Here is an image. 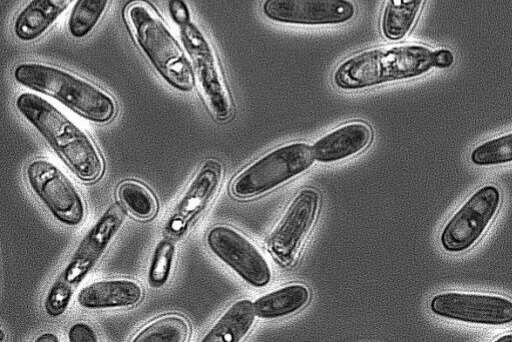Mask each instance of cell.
Segmentation results:
<instances>
[{
	"label": "cell",
	"instance_id": "6da1fadb",
	"mask_svg": "<svg viewBox=\"0 0 512 342\" xmlns=\"http://www.w3.org/2000/svg\"><path fill=\"white\" fill-rule=\"evenodd\" d=\"M15 106L80 180L94 182L102 177L105 163L96 144L59 108L29 91L17 96Z\"/></svg>",
	"mask_w": 512,
	"mask_h": 342
},
{
	"label": "cell",
	"instance_id": "7a4b0ae2",
	"mask_svg": "<svg viewBox=\"0 0 512 342\" xmlns=\"http://www.w3.org/2000/svg\"><path fill=\"white\" fill-rule=\"evenodd\" d=\"M432 51L418 43L366 49L340 62L332 74V81L340 90L356 91L416 78L434 67Z\"/></svg>",
	"mask_w": 512,
	"mask_h": 342
},
{
	"label": "cell",
	"instance_id": "3957f363",
	"mask_svg": "<svg viewBox=\"0 0 512 342\" xmlns=\"http://www.w3.org/2000/svg\"><path fill=\"white\" fill-rule=\"evenodd\" d=\"M16 82L50 96L93 122L107 123L116 114L114 98L91 81L58 66L27 61L15 66Z\"/></svg>",
	"mask_w": 512,
	"mask_h": 342
},
{
	"label": "cell",
	"instance_id": "277c9868",
	"mask_svg": "<svg viewBox=\"0 0 512 342\" xmlns=\"http://www.w3.org/2000/svg\"><path fill=\"white\" fill-rule=\"evenodd\" d=\"M123 16L131 34L158 74L173 88L189 92L195 86L190 59L155 8L133 0Z\"/></svg>",
	"mask_w": 512,
	"mask_h": 342
},
{
	"label": "cell",
	"instance_id": "5b68a950",
	"mask_svg": "<svg viewBox=\"0 0 512 342\" xmlns=\"http://www.w3.org/2000/svg\"><path fill=\"white\" fill-rule=\"evenodd\" d=\"M305 142L280 145L249 164L231 183V194L240 199L263 195L307 171L314 163Z\"/></svg>",
	"mask_w": 512,
	"mask_h": 342
},
{
	"label": "cell",
	"instance_id": "8992f818",
	"mask_svg": "<svg viewBox=\"0 0 512 342\" xmlns=\"http://www.w3.org/2000/svg\"><path fill=\"white\" fill-rule=\"evenodd\" d=\"M180 38L207 109L216 120L227 121L233 102L212 44L193 22L180 27Z\"/></svg>",
	"mask_w": 512,
	"mask_h": 342
},
{
	"label": "cell",
	"instance_id": "52a82bcc",
	"mask_svg": "<svg viewBox=\"0 0 512 342\" xmlns=\"http://www.w3.org/2000/svg\"><path fill=\"white\" fill-rule=\"evenodd\" d=\"M27 183L34 194L60 223L80 224L86 215L83 197L73 181L45 158L31 160L25 168Z\"/></svg>",
	"mask_w": 512,
	"mask_h": 342
},
{
	"label": "cell",
	"instance_id": "ba28073f",
	"mask_svg": "<svg viewBox=\"0 0 512 342\" xmlns=\"http://www.w3.org/2000/svg\"><path fill=\"white\" fill-rule=\"evenodd\" d=\"M501 192L493 184L477 189L446 222L440 244L449 253L472 248L482 237L501 205Z\"/></svg>",
	"mask_w": 512,
	"mask_h": 342
},
{
	"label": "cell",
	"instance_id": "9c48e42d",
	"mask_svg": "<svg viewBox=\"0 0 512 342\" xmlns=\"http://www.w3.org/2000/svg\"><path fill=\"white\" fill-rule=\"evenodd\" d=\"M320 203L319 192L310 187L299 190L290 201L267 240L271 254L281 265L295 263L317 219Z\"/></svg>",
	"mask_w": 512,
	"mask_h": 342
},
{
	"label": "cell",
	"instance_id": "30bf717a",
	"mask_svg": "<svg viewBox=\"0 0 512 342\" xmlns=\"http://www.w3.org/2000/svg\"><path fill=\"white\" fill-rule=\"evenodd\" d=\"M210 251L242 280L254 287L271 281V267L259 248L242 232L227 224L213 226L206 235Z\"/></svg>",
	"mask_w": 512,
	"mask_h": 342
},
{
	"label": "cell",
	"instance_id": "8fae6325",
	"mask_svg": "<svg viewBox=\"0 0 512 342\" xmlns=\"http://www.w3.org/2000/svg\"><path fill=\"white\" fill-rule=\"evenodd\" d=\"M437 316L471 324L501 326L512 323V300L487 293L445 291L432 297Z\"/></svg>",
	"mask_w": 512,
	"mask_h": 342
},
{
	"label": "cell",
	"instance_id": "7c38bea8",
	"mask_svg": "<svg viewBox=\"0 0 512 342\" xmlns=\"http://www.w3.org/2000/svg\"><path fill=\"white\" fill-rule=\"evenodd\" d=\"M263 15L274 22L293 25H340L357 12L352 0H263Z\"/></svg>",
	"mask_w": 512,
	"mask_h": 342
},
{
	"label": "cell",
	"instance_id": "4fadbf2b",
	"mask_svg": "<svg viewBox=\"0 0 512 342\" xmlns=\"http://www.w3.org/2000/svg\"><path fill=\"white\" fill-rule=\"evenodd\" d=\"M223 174L220 161L207 159L202 163L167 221L170 234L179 236L191 227L217 193Z\"/></svg>",
	"mask_w": 512,
	"mask_h": 342
},
{
	"label": "cell",
	"instance_id": "5bb4252c",
	"mask_svg": "<svg viewBox=\"0 0 512 342\" xmlns=\"http://www.w3.org/2000/svg\"><path fill=\"white\" fill-rule=\"evenodd\" d=\"M123 205L112 203L93 224L79 243L63 270L62 278L77 285L96 265L124 220Z\"/></svg>",
	"mask_w": 512,
	"mask_h": 342
},
{
	"label": "cell",
	"instance_id": "9a60e30c",
	"mask_svg": "<svg viewBox=\"0 0 512 342\" xmlns=\"http://www.w3.org/2000/svg\"><path fill=\"white\" fill-rule=\"evenodd\" d=\"M372 136V129L366 122L350 121L324 134L311 145V149L316 161L333 163L365 150Z\"/></svg>",
	"mask_w": 512,
	"mask_h": 342
},
{
	"label": "cell",
	"instance_id": "2e32d148",
	"mask_svg": "<svg viewBox=\"0 0 512 342\" xmlns=\"http://www.w3.org/2000/svg\"><path fill=\"white\" fill-rule=\"evenodd\" d=\"M144 291L133 279L115 278L90 283L78 294V303L87 309L133 306L141 301Z\"/></svg>",
	"mask_w": 512,
	"mask_h": 342
},
{
	"label": "cell",
	"instance_id": "e0dca14e",
	"mask_svg": "<svg viewBox=\"0 0 512 342\" xmlns=\"http://www.w3.org/2000/svg\"><path fill=\"white\" fill-rule=\"evenodd\" d=\"M74 0H29L15 17L13 32L22 42L45 35Z\"/></svg>",
	"mask_w": 512,
	"mask_h": 342
},
{
	"label": "cell",
	"instance_id": "ac0fdd59",
	"mask_svg": "<svg viewBox=\"0 0 512 342\" xmlns=\"http://www.w3.org/2000/svg\"><path fill=\"white\" fill-rule=\"evenodd\" d=\"M255 315L254 303L251 300H237L221 314L201 341L239 342L250 331Z\"/></svg>",
	"mask_w": 512,
	"mask_h": 342
},
{
	"label": "cell",
	"instance_id": "d6986e66",
	"mask_svg": "<svg viewBox=\"0 0 512 342\" xmlns=\"http://www.w3.org/2000/svg\"><path fill=\"white\" fill-rule=\"evenodd\" d=\"M310 299L307 286L289 283L258 297L254 303L256 316L262 319L282 318L301 310Z\"/></svg>",
	"mask_w": 512,
	"mask_h": 342
},
{
	"label": "cell",
	"instance_id": "ffe728a7",
	"mask_svg": "<svg viewBox=\"0 0 512 342\" xmlns=\"http://www.w3.org/2000/svg\"><path fill=\"white\" fill-rule=\"evenodd\" d=\"M425 0H385L380 31L390 41L403 39L414 27Z\"/></svg>",
	"mask_w": 512,
	"mask_h": 342
},
{
	"label": "cell",
	"instance_id": "44dd1931",
	"mask_svg": "<svg viewBox=\"0 0 512 342\" xmlns=\"http://www.w3.org/2000/svg\"><path fill=\"white\" fill-rule=\"evenodd\" d=\"M190 336V325L185 317L170 313L154 319L142 327L133 342H186Z\"/></svg>",
	"mask_w": 512,
	"mask_h": 342
},
{
	"label": "cell",
	"instance_id": "7402d4cb",
	"mask_svg": "<svg viewBox=\"0 0 512 342\" xmlns=\"http://www.w3.org/2000/svg\"><path fill=\"white\" fill-rule=\"evenodd\" d=\"M117 196L127 212L137 219L149 220L157 214L158 200L142 182L136 180L121 182L117 188Z\"/></svg>",
	"mask_w": 512,
	"mask_h": 342
},
{
	"label": "cell",
	"instance_id": "603a6c76",
	"mask_svg": "<svg viewBox=\"0 0 512 342\" xmlns=\"http://www.w3.org/2000/svg\"><path fill=\"white\" fill-rule=\"evenodd\" d=\"M111 0H77L68 18L69 34L77 39L88 36L105 14Z\"/></svg>",
	"mask_w": 512,
	"mask_h": 342
},
{
	"label": "cell",
	"instance_id": "cb8c5ba5",
	"mask_svg": "<svg viewBox=\"0 0 512 342\" xmlns=\"http://www.w3.org/2000/svg\"><path fill=\"white\" fill-rule=\"evenodd\" d=\"M470 160L486 167L512 162V131L486 140L473 148Z\"/></svg>",
	"mask_w": 512,
	"mask_h": 342
},
{
	"label": "cell",
	"instance_id": "d4e9b609",
	"mask_svg": "<svg viewBox=\"0 0 512 342\" xmlns=\"http://www.w3.org/2000/svg\"><path fill=\"white\" fill-rule=\"evenodd\" d=\"M175 255V246L171 240L158 242L148 271L149 283L154 287L165 284L169 278Z\"/></svg>",
	"mask_w": 512,
	"mask_h": 342
},
{
	"label": "cell",
	"instance_id": "484cf974",
	"mask_svg": "<svg viewBox=\"0 0 512 342\" xmlns=\"http://www.w3.org/2000/svg\"><path fill=\"white\" fill-rule=\"evenodd\" d=\"M72 286L61 277L50 287L45 299V310L49 315L58 316L65 312L72 297Z\"/></svg>",
	"mask_w": 512,
	"mask_h": 342
},
{
	"label": "cell",
	"instance_id": "4316f807",
	"mask_svg": "<svg viewBox=\"0 0 512 342\" xmlns=\"http://www.w3.org/2000/svg\"><path fill=\"white\" fill-rule=\"evenodd\" d=\"M70 342H96L98 340L94 329L85 322H76L68 330Z\"/></svg>",
	"mask_w": 512,
	"mask_h": 342
},
{
	"label": "cell",
	"instance_id": "83f0119b",
	"mask_svg": "<svg viewBox=\"0 0 512 342\" xmlns=\"http://www.w3.org/2000/svg\"><path fill=\"white\" fill-rule=\"evenodd\" d=\"M168 10L172 20L182 27L191 22V14L184 0H169Z\"/></svg>",
	"mask_w": 512,
	"mask_h": 342
},
{
	"label": "cell",
	"instance_id": "f1b7e54d",
	"mask_svg": "<svg viewBox=\"0 0 512 342\" xmlns=\"http://www.w3.org/2000/svg\"><path fill=\"white\" fill-rule=\"evenodd\" d=\"M433 66L436 68H449L454 62V55L451 50L446 48L435 49L432 51Z\"/></svg>",
	"mask_w": 512,
	"mask_h": 342
},
{
	"label": "cell",
	"instance_id": "f546056e",
	"mask_svg": "<svg viewBox=\"0 0 512 342\" xmlns=\"http://www.w3.org/2000/svg\"><path fill=\"white\" fill-rule=\"evenodd\" d=\"M37 342H57L59 341L58 337L53 333H44L40 335L37 339Z\"/></svg>",
	"mask_w": 512,
	"mask_h": 342
},
{
	"label": "cell",
	"instance_id": "4dcf8cb0",
	"mask_svg": "<svg viewBox=\"0 0 512 342\" xmlns=\"http://www.w3.org/2000/svg\"><path fill=\"white\" fill-rule=\"evenodd\" d=\"M496 342H512V333L504 334L495 339Z\"/></svg>",
	"mask_w": 512,
	"mask_h": 342
},
{
	"label": "cell",
	"instance_id": "1f68e13d",
	"mask_svg": "<svg viewBox=\"0 0 512 342\" xmlns=\"http://www.w3.org/2000/svg\"><path fill=\"white\" fill-rule=\"evenodd\" d=\"M0 335H1L0 341H3V340H4V339H3L4 334H3V331H2V330L0 331Z\"/></svg>",
	"mask_w": 512,
	"mask_h": 342
}]
</instances>
